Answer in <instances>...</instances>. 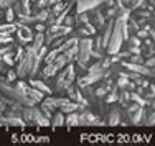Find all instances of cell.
I'll return each mask as SVG.
<instances>
[{
	"label": "cell",
	"mask_w": 155,
	"mask_h": 146,
	"mask_svg": "<svg viewBox=\"0 0 155 146\" xmlns=\"http://www.w3.org/2000/svg\"><path fill=\"white\" fill-rule=\"evenodd\" d=\"M66 122V113H63L61 110L54 112L53 116H51V126H64Z\"/></svg>",
	"instance_id": "17"
},
{
	"label": "cell",
	"mask_w": 155,
	"mask_h": 146,
	"mask_svg": "<svg viewBox=\"0 0 155 146\" xmlns=\"http://www.w3.org/2000/svg\"><path fill=\"white\" fill-rule=\"evenodd\" d=\"M5 21L7 23H13V21H17V13H15V10H13L12 7L5 8Z\"/></svg>",
	"instance_id": "22"
},
{
	"label": "cell",
	"mask_w": 155,
	"mask_h": 146,
	"mask_svg": "<svg viewBox=\"0 0 155 146\" xmlns=\"http://www.w3.org/2000/svg\"><path fill=\"white\" fill-rule=\"evenodd\" d=\"M73 30H74V28H71V26H64V25H51V26H48V28H46V31H45V45H46V46H50L51 43L54 41V39L61 38V36H68V35H71Z\"/></svg>",
	"instance_id": "4"
},
{
	"label": "cell",
	"mask_w": 155,
	"mask_h": 146,
	"mask_svg": "<svg viewBox=\"0 0 155 146\" xmlns=\"http://www.w3.org/2000/svg\"><path fill=\"white\" fill-rule=\"evenodd\" d=\"M122 112H120V108L119 107H114V108H110L109 110V115H107V125L110 126H117V125H120L122 123Z\"/></svg>",
	"instance_id": "11"
},
{
	"label": "cell",
	"mask_w": 155,
	"mask_h": 146,
	"mask_svg": "<svg viewBox=\"0 0 155 146\" xmlns=\"http://www.w3.org/2000/svg\"><path fill=\"white\" fill-rule=\"evenodd\" d=\"M117 104L120 105V107H127L129 104H130V90L127 89H119V98H117Z\"/></svg>",
	"instance_id": "16"
},
{
	"label": "cell",
	"mask_w": 155,
	"mask_h": 146,
	"mask_svg": "<svg viewBox=\"0 0 155 146\" xmlns=\"http://www.w3.org/2000/svg\"><path fill=\"white\" fill-rule=\"evenodd\" d=\"M73 33H74L78 38H87V36H93V33L87 30L84 25H79L78 28H74V30H73Z\"/></svg>",
	"instance_id": "20"
},
{
	"label": "cell",
	"mask_w": 155,
	"mask_h": 146,
	"mask_svg": "<svg viewBox=\"0 0 155 146\" xmlns=\"http://www.w3.org/2000/svg\"><path fill=\"white\" fill-rule=\"evenodd\" d=\"M129 61H130V63H137V64H143V63H145V59H143L142 54H130Z\"/></svg>",
	"instance_id": "29"
},
{
	"label": "cell",
	"mask_w": 155,
	"mask_h": 146,
	"mask_svg": "<svg viewBox=\"0 0 155 146\" xmlns=\"http://www.w3.org/2000/svg\"><path fill=\"white\" fill-rule=\"evenodd\" d=\"M89 21L94 25V28L97 31H102L106 28V25H107V18L104 15V10L101 8V7H96V8L89 10Z\"/></svg>",
	"instance_id": "6"
},
{
	"label": "cell",
	"mask_w": 155,
	"mask_h": 146,
	"mask_svg": "<svg viewBox=\"0 0 155 146\" xmlns=\"http://www.w3.org/2000/svg\"><path fill=\"white\" fill-rule=\"evenodd\" d=\"M91 53H93V36H87V38H79L78 43V57L74 61L84 64L89 67L91 63Z\"/></svg>",
	"instance_id": "2"
},
{
	"label": "cell",
	"mask_w": 155,
	"mask_h": 146,
	"mask_svg": "<svg viewBox=\"0 0 155 146\" xmlns=\"http://www.w3.org/2000/svg\"><path fill=\"white\" fill-rule=\"evenodd\" d=\"M15 39H13V36H0V46L3 45H8V43H13Z\"/></svg>",
	"instance_id": "33"
},
{
	"label": "cell",
	"mask_w": 155,
	"mask_h": 146,
	"mask_svg": "<svg viewBox=\"0 0 155 146\" xmlns=\"http://www.w3.org/2000/svg\"><path fill=\"white\" fill-rule=\"evenodd\" d=\"M127 110H125V118H129L125 122V125H140L143 122V116H145V110H143L142 105L135 104V102H130L127 105Z\"/></svg>",
	"instance_id": "3"
},
{
	"label": "cell",
	"mask_w": 155,
	"mask_h": 146,
	"mask_svg": "<svg viewBox=\"0 0 155 146\" xmlns=\"http://www.w3.org/2000/svg\"><path fill=\"white\" fill-rule=\"evenodd\" d=\"M127 28H129V31H132L135 35V33L140 30V25L137 23V20H135L134 17H129L127 18Z\"/></svg>",
	"instance_id": "21"
},
{
	"label": "cell",
	"mask_w": 155,
	"mask_h": 146,
	"mask_svg": "<svg viewBox=\"0 0 155 146\" xmlns=\"http://www.w3.org/2000/svg\"><path fill=\"white\" fill-rule=\"evenodd\" d=\"M142 123H143V125H147V126H153V125H155V110H152L149 115L145 113Z\"/></svg>",
	"instance_id": "25"
},
{
	"label": "cell",
	"mask_w": 155,
	"mask_h": 146,
	"mask_svg": "<svg viewBox=\"0 0 155 146\" xmlns=\"http://www.w3.org/2000/svg\"><path fill=\"white\" fill-rule=\"evenodd\" d=\"M135 35H137L140 39H145V38H149V28H145V26H143V28H140V30H139L137 33H135Z\"/></svg>",
	"instance_id": "31"
},
{
	"label": "cell",
	"mask_w": 155,
	"mask_h": 146,
	"mask_svg": "<svg viewBox=\"0 0 155 146\" xmlns=\"http://www.w3.org/2000/svg\"><path fill=\"white\" fill-rule=\"evenodd\" d=\"M46 23H43V21H36L35 25H33V30H35V33H45L46 31Z\"/></svg>",
	"instance_id": "28"
},
{
	"label": "cell",
	"mask_w": 155,
	"mask_h": 146,
	"mask_svg": "<svg viewBox=\"0 0 155 146\" xmlns=\"http://www.w3.org/2000/svg\"><path fill=\"white\" fill-rule=\"evenodd\" d=\"M5 18V8H0V20Z\"/></svg>",
	"instance_id": "35"
},
{
	"label": "cell",
	"mask_w": 155,
	"mask_h": 146,
	"mask_svg": "<svg viewBox=\"0 0 155 146\" xmlns=\"http://www.w3.org/2000/svg\"><path fill=\"white\" fill-rule=\"evenodd\" d=\"M64 95H68L71 100L78 102V104H79V102L83 100V97H84L83 92H81V89L76 85V84H73V85H69L68 89H66V94H64Z\"/></svg>",
	"instance_id": "12"
},
{
	"label": "cell",
	"mask_w": 155,
	"mask_h": 146,
	"mask_svg": "<svg viewBox=\"0 0 155 146\" xmlns=\"http://www.w3.org/2000/svg\"><path fill=\"white\" fill-rule=\"evenodd\" d=\"M104 15H106V18H116L117 17V13H116V8L114 7H107V8L104 10Z\"/></svg>",
	"instance_id": "30"
},
{
	"label": "cell",
	"mask_w": 155,
	"mask_h": 146,
	"mask_svg": "<svg viewBox=\"0 0 155 146\" xmlns=\"http://www.w3.org/2000/svg\"><path fill=\"white\" fill-rule=\"evenodd\" d=\"M76 77H78V74H76V69H74V63H69L64 69H61L53 77V81H54L53 82V92L64 95L66 89L76 82Z\"/></svg>",
	"instance_id": "1"
},
{
	"label": "cell",
	"mask_w": 155,
	"mask_h": 146,
	"mask_svg": "<svg viewBox=\"0 0 155 146\" xmlns=\"http://www.w3.org/2000/svg\"><path fill=\"white\" fill-rule=\"evenodd\" d=\"M17 31V23H0V36H13Z\"/></svg>",
	"instance_id": "14"
},
{
	"label": "cell",
	"mask_w": 155,
	"mask_h": 146,
	"mask_svg": "<svg viewBox=\"0 0 155 146\" xmlns=\"http://www.w3.org/2000/svg\"><path fill=\"white\" fill-rule=\"evenodd\" d=\"M147 66V67L150 69V71H152V69H155V56H152V57H147L145 59V63H143Z\"/></svg>",
	"instance_id": "34"
},
{
	"label": "cell",
	"mask_w": 155,
	"mask_h": 146,
	"mask_svg": "<svg viewBox=\"0 0 155 146\" xmlns=\"http://www.w3.org/2000/svg\"><path fill=\"white\" fill-rule=\"evenodd\" d=\"M104 3V0H76L74 2V13H83L89 12V10L101 7Z\"/></svg>",
	"instance_id": "9"
},
{
	"label": "cell",
	"mask_w": 155,
	"mask_h": 146,
	"mask_svg": "<svg viewBox=\"0 0 155 146\" xmlns=\"http://www.w3.org/2000/svg\"><path fill=\"white\" fill-rule=\"evenodd\" d=\"M56 2H60V0H36L35 3H33V10H41V8H51V7L54 5Z\"/></svg>",
	"instance_id": "19"
},
{
	"label": "cell",
	"mask_w": 155,
	"mask_h": 146,
	"mask_svg": "<svg viewBox=\"0 0 155 146\" xmlns=\"http://www.w3.org/2000/svg\"><path fill=\"white\" fill-rule=\"evenodd\" d=\"M43 45H45V33H35V36H33V39L30 43V46L35 51H38Z\"/></svg>",
	"instance_id": "18"
},
{
	"label": "cell",
	"mask_w": 155,
	"mask_h": 146,
	"mask_svg": "<svg viewBox=\"0 0 155 146\" xmlns=\"http://www.w3.org/2000/svg\"><path fill=\"white\" fill-rule=\"evenodd\" d=\"M107 92H109V89L102 84V85H99L97 89H94V95L97 97V98H101V100H104V97L107 95Z\"/></svg>",
	"instance_id": "23"
},
{
	"label": "cell",
	"mask_w": 155,
	"mask_h": 146,
	"mask_svg": "<svg viewBox=\"0 0 155 146\" xmlns=\"http://www.w3.org/2000/svg\"><path fill=\"white\" fill-rule=\"evenodd\" d=\"M28 84L33 85L35 89H38L40 92H43L45 95H53V89H51V87L48 85V82L43 81V79H40V77H28Z\"/></svg>",
	"instance_id": "10"
},
{
	"label": "cell",
	"mask_w": 155,
	"mask_h": 146,
	"mask_svg": "<svg viewBox=\"0 0 155 146\" xmlns=\"http://www.w3.org/2000/svg\"><path fill=\"white\" fill-rule=\"evenodd\" d=\"M51 63H53V64L58 67V71H61V69H64L66 66L71 63V59H69V57L66 56L64 53H61V51H60V54H58V56L54 57V61H51Z\"/></svg>",
	"instance_id": "15"
},
{
	"label": "cell",
	"mask_w": 155,
	"mask_h": 146,
	"mask_svg": "<svg viewBox=\"0 0 155 146\" xmlns=\"http://www.w3.org/2000/svg\"><path fill=\"white\" fill-rule=\"evenodd\" d=\"M66 126H81V112L76 110V112H71V113H66V122H64Z\"/></svg>",
	"instance_id": "13"
},
{
	"label": "cell",
	"mask_w": 155,
	"mask_h": 146,
	"mask_svg": "<svg viewBox=\"0 0 155 146\" xmlns=\"http://www.w3.org/2000/svg\"><path fill=\"white\" fill-rule=\"evenodd\" d=\"M15 23H17V31H15V35H13L15 36V41L21 46L30 45L33 36H35V31L31 30V26L23 25V23H18V21H15Z\"/></svg>",
	"instance_id": "5"
},
{
	"label": "cell",
	"mask_w": 155,
	"mask_h": 146,
	"mask_svg": "<svg viewBox=\"0 0 155 146\" xmlns=\"http://www.w3.org/2000/svg\"><path fill=\"white\" fill-rule=\"evenodd\" d=\"M18 2V0H0V8H8V7H13V3Z\"/></svg>",
	"instance_id": "32"
},
{
	"label": "cell",
	"mask_w": 155,
	"mask_h": 146,
	"mask_svg": "<svg viewBox=\"0 0 155 146\" xmlns=\"http://www.w3.org/2000/svg\"><path fill=\"white\" fill-rule=\"evenodd\" d=\"M61 25H64V26H71V28H74V25H76V20H74V15H66L64 17V20H63V23Z\"/></svg>",
	"instance_id": "27"
},
{
	"label": "cell",
	"mask_w": 155,
	"mask_h": 146,
	"mask_svg": "<svg viewBox=\"0 0 155 146\" xmlns=\"http://www.w3.org/2000/svg\"><path fill=\"white\" fill-rule=\"evenodd\" d=\"M31 125H38V126H50L51 125V120L36 105L31 107Z\"/></svg>",
	"instance_id": "8"
},
{
	"label": "cell",
	"mask_w": 155,
	"mask_h": 146,
	"mask_svg": "<svg viewBox=\"0 0 155 146\" xmlns=\"http://www.w3.org/2000/svg\"><path fill=\"white\" fill-rule=\"evenodd\" d=\"M119 64L122 66L124 69H127V71H130V72H135V74L145 76V77H150V76H152V71H150L145 64H137V63H130V61H124V59L120 61Z\"/></svg>",
	"instance_id": "7"
},
{
	"label": "cell",
	"mask_w": 155,
	"mask_h": 146,
	"mask_svg": "<svg viewBox=\"0 0 155 146\" xmlns=\"http://www.w3.org/2000/svg\"><path fill=\"white\" fill-rule=\"evenodd\" d=\"M0 97H2V92H0Z\"/></svg>",
	"instance_id": "36"
},
{
	"label": "cell",
	"mask_w": 155,
	"mask_h": 146,
	"mask_svg": "<svg viewBox=\"0 0 155 146\" xmlns=\"http://www.w3.org/2000/svg\"><path fill=\"white\" fill-rule=\"evenodd\" d=\"M124 43H125L127 46H142V39H140L137 35H134V36H129V38L125 39Z\"/></svg>",
	"instance_id": "24"
},
{
	"label": "cell",
	"mask_w": 155,
	"mask_h": 146,
	"mask_svg": "<svg viewBox=\"0 0 155 146\" xmlns=\"http://www.w3.org/2000/svg\"><path fill=\"white\" fill-rule=\"evenodd\" d=\"M5 76H7V79H8L10 82H15L18 81V74H17V71H15V67H8V71L5 72Z\"/></svg>",
	"instance_id": "26"
}]
</instances>
